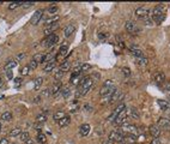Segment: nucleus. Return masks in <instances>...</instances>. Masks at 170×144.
<instances>
[{
	"label": "nucleus",
	"mask_w": 170,
	"mask_h": 144,
	"mask_svg": "<svg viewBox=\"0 0 170 144\" xmlns=\"http://www.w3.org/2000/svg\"><path fill=\"white\" fill-rule=\"evenodd\" d=\"M115 91H116V88L114 85V82L110 81V79H107L103 83V87L99 90V95L102 97H110Z\"/></svg>",
	"instance_id": "1"
},
{
	"label": "nucleus",
	"mask_w": 170,
	"mask_h": 144,
	"mask_svg": "<svg viewBox=\"0 0 170 144\" xmlns=\"http://www.w3.org/2000/svg\"><path fill=\"white\" fill-rule=\"evenodd\" d=\"M151 14H152V19H153L156 23H162V22L164 20V18H165V10H164V6H163V5H157V6L152 10Z\"/></svg>",
	"instance_id": "2"
},
{
	"label": "nucleus",
	"mask_w": 170,
	"mask_h": 144,
	"mask_svg": "<svg viewBox=\"0 0 170 144\" xmlns=\"http://www.w3.org/2000/svg\"><path fill=\"white\" fill-rule=\"evenodd\" d=\"M120 133H122L123 136H137L138 137V129L134 126V125H129V124H123L119 130H117Z\"/></svg>",
	"instance_id": "3"
},
{
	"label": "nucleus",
	"mask_w": 170,
	"mask_h": 144,
	"mask_svg": "<svg viewBox=\"0 0 170 144\" xmlns=\"http://www.w3.org/2000/svg\"><path fill=\"white\" fill-rule=\"evenodd\" d=\"M58 42H59V36L55 35V34H53V35H49V36L46 37V40L43 41V46H44L46 48H52V47H54Z\"/></svg>",
	"instance_id": "4"
},
{
	"label": "nucleus",
	"mask_w": 170,
	"mask_h": 144,
	"mask_svg": "<svg viewBox=\"0 0 170 144\" xmlns=\"http://www.w3.org/2000/svg\"><path fill=\"white\" fill-rule=\"evenodd\" d=\"M126 109V105L122 102V103H120L119 106H116V108L113 111V113L110 114V117H108V121H114L116 118H117V115L121 113V112H123Z\"/></svg>",
	"instance_id": "5"
},
{
	"label": "nucleus",
	"mask_w": 170,
	"mask_h": 144,
	"mask_svg": "<svg viewBox=\"0 0 170 144\" xmlns=\"http://www.w3.org/2000/svg\"><path fill=\"white\" fill-rule=\"evenodd\" d=\"M127 109H125L123 112H121L119 115H117V118L114 120V125L115 126H122L123 124H126V119H127Z\"/></svg>",
	"instance_id": "6"
},
{
	"label": "nucleus",
	"mask_w": 170,
	"mask_h": 144,
	"mask_svg": "<svg viewBox=\"0 0 170 144\" xmlns=\"http://www.w3.org/2000/svg\"><path fill=\"white\" fill-rule=\"evenodd\" d=\"M151 12H152V11H150V8H147V7H138V8L135 10V14H137V17L143 18V19L150 17Z\"/></svg>",
	"instance_id": "7"
},
{
	"label": "nucleus",
	"mask_w": 170,
	"mask_h": 144,
	"mask_svg": "<svg viewBox=\"0 0 170 144\" xmlns=\"http://www.w3.org/2000/svg\"><path fill=\"white\" fill-rule=\"evenodd\" d=\"M123 137L125 136L122 133H120L119 131H111L109 135V139L111 142H117V143H121L123 141Z\"/></svg>",
	"instance_id": "8"
},
{
	"label": "nucleus",
	"mask_w": 170,
	"mask_h": 144,
	"mask_svg": "<svg viewBox=\"0 0 170 144\" xmlns=\"http://www.w3.org/2000/svg\"><path fill=\"white\" fill-rule=\"evenodd\" d=\"M125 28H126V30H127L128 32H131V34H135V32H138V31H139L138 25H137V24H135V22H133V20H128V22L126 23Z\"/></svg>",
	"instance_id": "9"
},
{
	"label": "nucleus",
	"mask_w": 170,
	"mask_h": 144,
	"mask_svg": "<svg viewBox=\"0 0 170 144\" xmlns=\"http://www.w3.org/2000/svg\"><path fill=\"white\" fill-rule=\"evenodd\" d=\"M157 126L162 130H165V131H169L170 130V119L167 118H161L157 123Z\"/></svg>",
	"instance_id": "10"
},
{
	"label": "nucleus",
	"mask_w": 170,
	"mask_h": 144,
	"mask_svg": "<svg viewBox=\"0 0 170 144\" xmlns=\"http://www.w3.org/2000/svg\"><path fill=\"white\" fill-rule=\"evenodd\" d=\"M42 16H43V8H40V10H37V11L34 13V16H32V18H31L30 23H31L32 25H36V24H37V23L41 20Z\"/></svg>",
	"instance_id": "11"
},
{
	"label": "nucleus",
	"mask_w": 170,
	"mask_h": 144,
	"mask_svg": "<svg viewBox=\"0 0 170 144\" xmlns=\"http://www.w3.org/2000/svg\"><path fill=\"white\" fill-rule=\"evenodd\" d=\"M153 81H155L158 85L164 84V82H165V75H164L163 72H157V73H155V76H153Z\"/></svg>",
	"instance_id": "12"
},
{
	"label": "nucleus",
	"mask_w": 170,
	"mask_h": 144,
	"mask_svg": "<svg viewBox=\"0 0 170 144\" xmlns=\"http://www.w3.org/2000/svg\"><path fill=\"white\" fill-rule=\"evenodd\" d=\"M122 97H123V95L119 91V90H116L111 96H110V100H109V103L110 105H113V103H115L116 101H120V100H122Z\"/></svg>",
	"instance_id": "13"
},
{
	"label": "nucleus",
	"mask_w": 170,
	"mask_h": 144,
	"mask_svg": "<svg viewBox=\"0 0 170 144\" xmlns=\"http://www.w3.org/2000/svg\"><path fill=\"white\" fill-rule=\"evenodd\" d=\"M129 51H131V53H132V54L135 57V59H137V58H140V57H143V52H141V49H140L138 46H131Z\"/></svg>",
	"instance_id": "14"
},
{
	"label": "nucleus",
	"mask_w": 170,
	"mask_h": 144,
	"mask_svg": "<svg viewBox=\"0 0 170 144\" xmlns=\"http://www.w3.org/2000/svg\"><path fill=\"white\" fill-rule=\"evenodd\" d=\"M150 133L153 138H159V135H161V131H159V127L157 125H151L150 126Z\"/></svg>",
	"instance_id": "15"
},
{
	"label": "nucleus",
	"mask_w": 170,
	"mask_h": 144,
	"mask_svg": "<svg viewBox=\"0 0 170 144\" xmlns=\"http://www.w3.org/2000/svg\"><path fill=\"white\" fill-rule=\"evenodd\" d=\"M74 30H76V26H74L73 24H68V25L65 26V29H64V35H65L66 37H68V36H71V35L74 32Z\"/></svg>",
	"instance_id": "16"
},
{
	"label": "nucleus",
	"mask_w": 170,
	"mask_h": 144,
	"mask_svg": "<svg viewBox=\"0 0 170 144\" xmlns=\"http://www.w3.org/2000/svg\"><path fill=\"white\" fill-rule=\"evenodd\" d=\"M90 130H91V127H90L89 124H83V125L80 126V129H79V132H80V135H82L83 137H86V136L90 133Z\"/></svg>",
	"instance_id": "17"
},
{
	"label": "nucleus",
	"mask_w": 170,
	"mask_h": 144,
	"mask_svg": "<svg viewBox=\"0 0 170 144\" xmlns=\"http://www.w3.org/2000/svg\"><path fill=\"white\" fill-rule=\"evenodd\" d=\"M158 106L161 107L162 111H170V102L165 101V100H157Z\"/></svg>",
	"instance_id": "18"
},
{
	"label": "nucleus",
	"mask_w": 170,
	"mask_h": 144,
	"mask_svg": "<svg viewBox=\"0 0 170 144\" xmlns=\"http://www.w3.org/2000/svg\"><path fill=\"white\" fill-rule=\"evenodd\" d=\"M58 26H59V24H58V23L52 24V25H48V26L44 29V34H46V35H48V36H49V35H53V32L58 29Z\"/></svg>",
	"instance_id": "19"
},
{
	"label": "nucleus",
	"mask_w": 170,
	"mask_h": 144,
	"mask_svg": "<svg viewBox=\"0 0 170 144\" xmlns=\"http://www.w3.org/2000/svg\"><path fill=\"white\" fill-rule=\"evenodd\" d=\"M55 61H56V58H55V59H53L50 63L46 64V65H44V67H43V71H44V72H50V71H53V69L55 67Z\"/></svg>",
	"instance_id": "20"
},
{
	"label": "nucleus",
	"mask_w": 170,
	"mask_h": 144,
	"mask_svg": "<svg viewBox=\"0 0 170 144\" xmlns=\"http://www.w3.org/2000/svg\"><path fill=\"white\" fill-rule=\"evenodd\" d=\"M67 51H68V44H67V43L62 44V46L60 47V49H59L58 58H62V57H65V55H66V53H67Z\"/></svg>",
	"instance_id": "21"
},
{
	"label": "nucleus",
	"mask_w": 170,
	"mask_h": 144,
	"mask_svg": "<svg viewBox=\"0 0 170 144\" xmlns=\"http://www.w3.org/2000/svg\"><path fill=\"white\" fill-rule=\"evenodd\" d=\"M129 114H131V117L133 118V119H135V120H139L140 119V113H139V111L137 109V108H134V107H132V108H129Z\"/></svg>",
	"instance_id": "22"
},
{
	"label": "nucleus",
	"mask_w": 170,
	"mask_h": 144,
	"mask_svg": "<svg viewBox=\"0 0 170 144\" xmlns=\"http://www.w3.org/2000/svg\"><path fill=\"white\" fill-rule=\"evenodd\" d=\"M137 136H125L123 137V141H122V143L125 144H134L137 142Z\"/></svg>",
	"instance_id": "23"
},
{
	"label": "nucleus",
	"mask_w": 170,
	"mask_h": 144,
	"mask_svg": "<svg viewBox=\"0 0 170 144\" xmlns=\"http://www.w3.org/2000/svg\"><path fill=\"white\" fill-rule=\"evenodd\" d=\"M135 63H137L139 66L145 67V66L147 65L149 60H147V58H145V57H140V58H137V59H135Z\"/></svg>",
	"instance_id": "24"
},
{
	"label": "nucleus",
	"mask_w": 170,
	"mask_h": 144,
	"mask_svg": "<svg viewBox=\"0 0 170 144\" xmlns=\"http://www.w3.org/2000/svg\"><path fill=\"white\" fill-rule=\"evenodd\" d=\"M60 90H61V83H60V82H56V83L53 85V88H52V95H53V96H56Z\"/></svg>",
	"instance_id": "25"
},
{
	"label": "nucleus",
	"mask_w": 170,
	"mask_h": 144,
	"mask_svg": "<svg viewBox=\"0 0 170 144\" xmlns=\"http://www.w3.org/2000/svg\"><path fill=\"white\" fill-rule=\"evenodd\" d=\"M17 65H18L17 60H11V61H8V63L5 65V70H6V71H10V70L17 67Z\"/></svg>",
	"instance_id": "26"
},
{
	"label": "nucleus",
	"mask_w": 170,
	"mask_h": 144,
	"mask_svg": "<svg viewBox=\"0 0 170 144\" xmlns=\"http://www.w3.org/2000/svg\"><path fill=\"white\" fill-rule=\"evenodd\" d=\"M59 123V126L60 127H66V126H68L70 125V123H71V119H70V117H65L64 119H61L60 121H58Z\"/></svg>",
	"instance_id": "27"
},
{
	"label": "nucleus",
	"mask_w": 170,
	"mask_h": 144,
	"mask_svg": "<svg viewBox=\"0 0 170 144\" xmlns=\"http://www.w3.org/2000/svg\"><path fill=\"white\" fill-rule=\"evenodd\" d=\"M47 119H48V117H47V114H46V113H41V114H38V115L36 117V121H37L38 124L46 123V121H47Z\"/></svg>",
	"instance_id": "28"
},
{
	"label": "nucleus",
	"mask_w": 170,
	"mask_h": 144,
	"mask_svg": "<svg viewBox=\"0 0 170 144\" xmlns=\"http://www.w3.org/2000/svg\"><path fill=\"white\" fill-rule=\"evenodd\" d=\"M70 95H71V88L70 87H64L62 90H61V96L64 99H67Z\"/></svg>",
	"instance_id": "29"
},
{
	"label": "nucleus",
	"mask_w": 170,
	"mask_h": 144,
	"mask_svg": "<svg viewBox=\"0 0 170 144\" xmlns=\"http://www.w3.org/2000/svg\"><path fill=\"white\" fill-rule=\"evenodd\" d=\"M82 79V76L80 75H72L71 76V83L74 84V85H79V81Z\"/></svg>",
	"instance_id": "30"
},
{
	"label": "nucleus",
	"mask_w": 170,
	"mask_h": 144,
	"mask_svg": "<svg viewBox=\"0 0 170 144\" xmlns=\"http://www.w3.org/2000/svg\"><path fill=\"white\" fill-rule=\"evenodd\" d=\"M70 69H71V64H70L68 61H65V63H61V64H60V71L66 72V71H68Z\"/></svg>",
	"instance_id": "31"
},
{
	"label": "nucleus",
	"mask_w": 170,
	"mask_h": 144,
	"mask_svg": "<svg viewBox=\"0 0 170 144\" xmlns=\"http://www.w3.org/2000/svg\"><path fill=\"white\" fill-rule=\"evenodd\" d=\"M65 117H67L64 112H56L54 115H53V118H54V120H56V121H60L61 119H64Z\"/></svg>",
	"instance_id": "32"
},
{
	"label": "nucleus",
	"mask_w": 170,
	"mask_h": 144,
	"mask_svg": "<svg viewBox=\"0 0 170 144\" xmlns=\"http://www.w3.org/2000/svg\"><path fill=\"white\" fill-rule=\"evenodd\" d=\"M58 19H59V16H54V17H50V18H48V19L46 20V25L48 26V25L55 24V23L58 22Z\"/></svg>",
	"instance_id": "33"
},
{
	"label": "nucleus",
	"mask_w": 170,
	"mask_h": 144,
	"mask_svg": "<svg viewBox=\"0 0 170 144\" xmlns=\"http://www.w3.org/2000/svg\"><path fill=\"white\" fill-rule=\"evenodd\" d=\"M42 83H43V78H42V77H37V78L35 79V82H34V84H35L34 89H35V90L40 89V87L42 85Z\"/></svg>",
	"instance_id": "34"
},
{
	"label": "nucleus",
	"mask_w": 170,
	"mask_h": 144,
	"mask_svg": "<svg viewBox=\"0 0 170 144\" xmlns=\"http://www.w3.org/2000/svg\"><path fill=\"white\" fill-rule=\"evenodd\" d=\"M1 120H4V121H10L11 119H12V114L10 113V112H5V113H2L1 114Z\"/></svg>",
	"instance_id": "35"
},
{
	"label": "nucleus",
	"mask_w": 170,
	"mask_h": 144,
	"mask_svg": "<svg viewBox=\"0 0 170 144\" xmlns=\"http://www.w3.org/2000/svg\"><path fill=\"white\" fill-rule=\"evenodd\" d=\"M36 139H37V142L40 144H46V142H47V137H46V135H43V133H38Z\"/></svg>",
	"instance_id": "36"
},
{
	"label": "nucleus",
	"mask_w": 170,
	"mask_h": 144,
	"mask_svg": "<svg viewBox=\"0 0 170 144\" xmlns=\"http://www.w3.org/2000/svg\"><path fill=\"white\" fill-rule=\"evenodd\" d=\"M22 135V130L19 129V127H16V129H13L11 132H10V136L11 137H17V136H20Z\"/></svg>",
	"instance_id": "37"
},
{
	"label": "nucleus",
	"mask_w": 170,
	"mask_h": 144,
	"mask_svg": "<svg viewBox=\"0 0 170 144\" xmlns=\"http://www.w3.org/2000/svg\"><path fill=\"white\" fill-rule=\"evenodd\" d=\"M30 67H29V65L28 66H24L22 70H20V73H22V76H26V75H29V72H30Z\"/></svg>",
	"instance_id": "38"
},
{
	"label": "nucleus",
	"mask_w": 170,
	"mask_h": 144,
	"mask_svg": "<svg viewBox=\"0 0 170 144\" xmlns=\"http://www.w3.org/2000/svg\"><path fill=\"white\" fill-rule=\"evenodd\" d=\"M122 73L125 75V77H131V70H129V67H127V66H125V67H122Z\"/></svg>",
	"instance_id": "39"
},
{
	"label": "nucleus",
	"mask_w": 170,
	"mask_h": 144,
	"mask_svg": "<svg viewBox=\"0 0 170 144\" xmlns=\"http://www.w3.org/2000/svg\"><path fill=\"white\" fill-rule=\"evenodd\" d=\"M22 5V2H11L8 5V10H16L17 7H19Z\"/></svg>",
	"instance_id": "40"
},
{
	"label": "nucleus",
	"mask_w": 170,
	"mask_h": 144,
	"mask_svg": "<svg viewBox=\"0 0 170 144\" xmlns=\"http://www.w3.org/2000/svg\"><path fill=\"white\" fill-rule=\"evenodd\" d=\"M20 139H22L23 142H26V141H29V139H30V137H29V133H28V132H22V135H20Z\"/></svg>",
	"instance_id": "41"
},
{
	"label": "nucleus",
	"mask_w": 170,
	"mask_h": 144,
	"mask_svg": "<svg viewBox=\"0 0 170 144\" xmlns=\"http://www.w3.org/2000/svg\"><path fill=\"white\" fill-rule=\"evenodd\" d=\"M48 12H49V13H55V12H58V6H56V5L49 6V7H48Z\"/></svg>",
	"instance_id": "42"
},
{
	"label": "nucleus",
	"mask_w": 170,
	"mask_h": 144,
	"mask_svg": "<svg viewBox=\"0 0 170 144\" xmlns=\"http://www.w3.org/2000/svg\"><path fill=\"white\" fill-rule=\"evenodd\" d=\"M62 77H64V72H62V71H60V70H59V71L55 73V76H54V78H55L56 81H60Z\"/></svg>",
	"instance_id": "43"
},
{
	"label": "nucleus",
	"mask_w": 170,
	"mask_h": 144,
	"mask_svg": "<svg viewBox=\"0 0 170 144\" xmlns=\"http://www.w3.org/2000/svg\"><path fill=\"white\" fill-rule=\"evenodd\" d=\"M37 65H38V63H37L36 60H34V59H32V60L30 61V64H29V67H30L31 70H34V69H36V67H37Z\"/></svg>",
	"instance_id": "44"
},
{
	"label": "nucleus",
	"mask_w": 170,
	"mask_h": 144,
	"mask_svg": "<svg viewBox=\"0 0 170 144\" xmlns=\"http://www.w3.org/2000/svg\"><path fill=\"white\" fill-rule=\"evenodd\" d=\"M43 57H44L43 54H37V55H35V57H34V60H36L37 63H40V61L42 63V60H43Z\"/></svg>",
	"instance_id": "45"
},
{
	"label": "nucleus",
	"mask_w": 170,
	"mask_h": 144,
	"mask_svg": "<svg viewBox=\"0 0 170 144\" xmlns=\"http://www.w3.org/2000/svg\"><path fill=\"white\" fill-rule=\"evenodd\" d=\"M107 37H108V34L107 32H99L98 34V38L99 40H105Z\"/></svg>",
	"instance_id": "46"
},
{
	"label": "nucleus",
	"mask_w": 170,
	"mask_h": 144,
	"mask_svg": "<svg viewBox=\"0 0 170 144\" xmlns=\"http://www.w3.org/2000/svg\"><path fill=\"white\" fill-rule=\"evenodd\" d=\"M90 67H91V66H90L89 64H83V65H82V72L89 71V70H90Z\"/></svg>",
	"instance_id": "47"
},
{
	"label": "nucleus",
	"mask_w": 170,
	"mask_h": 144,
	"mask_svg": "<svg viewBox=\"0 0 170 144\" xmlns=\"http://www.w3.org/2000/svg\"><path fill=\"white\" fill-rule=\"evenodd\" d=\"M25 55H26L25 53H20V54H18V55H17V63H19L20 60H23V59L25 58Z\"/></svg>",
	"instance_id": "48"
},
{
	"label": "nucleus",
	"mask_w": 170,
	"mask_h": 144,
	"mask_svg": "<svg viewBox=\"0 0 170 144\" xmlns=\"http://www.w3.org/2000/svg\"><path fill=\"white\" fill-rule=\"evenodd\" d=\"M20 6H23V7L28 8V7H31V6H34V2H22V5H20Z\"/></svg>",
	"instance_id": "49"
},
{
	"label": "nucleus",
	"mask_w": 170,
	"mask_h": 144,
	"mask_svg": "<svg viewBox=\"0 0 170 144\" xmlns=\"http://www.w3.org/2000/svg\"><path fill=\"white\" fill-rule=\"evenodd\" d=\"M163 90L169 91L170 93V83H164V84H163Z\"/></svg>",
	"instance_id": "50"
},
{
	"label": "nucleus",
	"mask_w": 170,
	"mask_h": 144,
	"mask_svg": "<svg viewBox=\"0 0 170 144\" xmlns=\"http://www.w3.org/2000/svg\"><path fill=\"white\" fill-rule=\"evenodd\" d=\"M14 84H16L17 87H20V84H22V78H16V79H14Z\"/></svg>",
	"instance_id": "51"
},
{
	"label": "nucleus",
	"mask_w": 170,
	"mask_h": 144,
	"mask_svg": "<svg viewBox=\"0 0 170 144\" xmlns=\"http://www.w3.org/2000/svg\"><path fill=\"white\" fill-rule=\"evenodd\" d=\"M6 76H7V79H12V71L10 70V71H6Z\"/></svg>",
	"instance_id": "52"
},
{
	"label": "nucleus",
	"mask_w": 170,
	"mask_h": 144,
	"mask_svg": "<svg viewBox=\"0 0 170 144\" xmlns=\"http://www.w3.org/2000/svg\"><path fill=\"white\" fill-rule=\"evenodd\" d=\"M48 95H49V90H48V89L43 90V91H42V94H41V96H46V97H47Z\"/></svg>",
	"instance_id": "53"
},
{
	"label": "nucleus",
	"mask_w": 170,
	"mask_h": 144,
	"mask_svg": "<svg viewBox=\"0 0 170 144\" xmlns=\"http://www.w3.org/2000/svg\"><path fill=\"white\" fill-rule=\"evenodd\" d=\"M151 144H161V139L159 138H153V141L151 142Z\"/></svg>",
	"instance_id": "54"
},
{
	"label": "nucleus",
	"mask_w": 170,
	"mask_h": 144,
	"mask_svg": "<svg viewBox=\"0 0 170 144\" xmlns=\"http://www.w3.org/2000/svg\"><path fill=\"white\" fill-rule=\"evenodd\" d=\"M0 144H8L7 138H1V139H0Z\"/></svg>",
	"instance_id": "55"
},
{
	"label": "nucleus",
	"mask_w": 170,
	"mask_h": 144,
	"mask_svg": "<svg viewBox=\"0 0 170 144\" xmlns=\"http://www.w3.org/2000/svg\"><path fill=\"white\" fill-rule=\"evenodd\" d=\"M113 143H114V142H111L109 138H108L107 141H103V142H102V144H113Z\"/></svg>",
	"instance_id": "56"
},
{
	"label": "nucleus",
	"mask_w": 170,
	"mask_h": 144,
	"mask_svg": "<svg viewBox=\"0 0 170 144\" xmlns=\"http://www.w3.org/2000/svg\"><path fill=\"white\" fill-rule=\"evenodd\" d=\"M35 129H37V130H41V129H42V125H41V124H38V123H37V125H36V126H35Z\"/></svg>",
	"instance_id": "57"
},
{
	"label": "nucleus",
	"mask_w": 170,
	"mask_h": 144,
	"mask_svg": "<svg viewBox=\"0 0 170 144\" xmlns=\"http://www.w3.org/2000/svg\"><path fill=\"white\" fill-rule=\"evenodd\" d=\"M25 143L26 144H34V141H32V139H29V141H26Z\"/></svg>",
	"instance_id": "58"
},
{
	"label": "nucleus",
	"mask_w": 170,
	"mask_h": 144,
	"mask_svg": "<svg viewBox=\"0 0 170 144\" xmlns=\"http://www.w3.org/2000/svg\"><path fill=\"white\" fill-rule=\"evenodd\" d=\"M1 82H2V79H1V77H0V84H1Z\"/></svg>",
	"instance_id": "59"
},
{
	"label": "nucleus",
	"mask_w": 170,
	"mask_h": 144,
	"mask_svg": "<svg viewBox=\"0 0 170 144\" xmlns=\"http://www.w3.org/2000/svg\"><path fill=\"white\" fill-rule=\"evenodd\" d=\"M0 130H1V123H0Z\"/></svg>",
	"instance_id": "60"
},
{
	"label": "nucleus",
	"mask_w": 170,
	"mask_h": 144,
	"mask_svg": "<svg viewBox=\"0 0 170 144\" xmlns=\"http://www.w3.org/2000/svg\"><path fill=\"white\" fill-rule=\"evenodd\" d=\"M12 144H17V143H12Z\"/></svg>",
	"instance_id": "61"
}]
</instances>
